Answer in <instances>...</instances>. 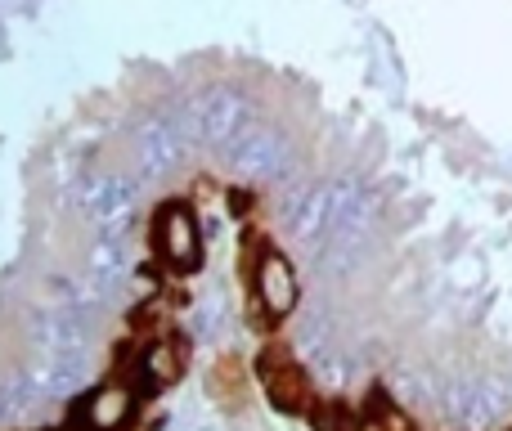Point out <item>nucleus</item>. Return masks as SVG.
<instances>
[{
    "label": "nucleus",
    "instance_id": "1",
    "mask_svg": "<svg viewBox=\"0 0 512 431\" xmlns=\"http://www.w3.org/2000/svg\"><path fill=\"white\" fill-rule=\"evenodd\" d=\"M261 373H265V387H270V396H274V405H283V409H301L306 405V378H301V369L288 360V355H265V364H261Z\"/></svg>",
    "mask_w": 512,
    "mask_h": 431
},
{
    "label": "nucleus",
    "instance_id": "4",
    "mask_svg": "<svg viewBox=\"0 0 512 431\" xmlns=\"http://www.w3.org/2000/svg\"><path fill=\"white\" fill-rule=\"evenodd\" d=\"M167 247L176 256V265H194L198 256V234H194V220L185 212H171L167 216Z\"/></svg>",
    "mask_w": 512,
    "mask_h": 431
},
{
    "label": "nucleus",
    "instance_id": "5",
    "mask_svg": "<svg viewBox=\"0 0 512 431\" xmlns=\"http://www.w3.org/2000/svg\"><path fill=\"white\" fill-rule=\"evenodd\" d=\"M153 373H158V378H176L180 373V360L171 346H158V351H153Z\"/></svg>",
    "mask_w": 512,
    "mask_h": 431
},
{
    "label": "nucleus",
    "instance_id": "2",
    "mask_svg": "<svg viewBox=\"0 0 512 431\" xmlns=\"http://www.w3.org/2000/svg\"><path fill=\"white\" fill-rule=\"evenodd\" d=\"M256 292H261V301H265V310H270V315H288L292 301H297V283H292L288 261L265 256L261 274H256Z\"/></svg>",
    "mask_w": 512,
    "mask_h": 431
},
{
    "label": "nucleus",
    "instance_id": "3",
    "mask_svg": "<svg viewBox=\"0 0 512 431\" xmlns=\"http://www.w3.org/2000/svg\"><path fill=\"white\" fill-rule=\"evenodd\" d=\"M126 409H131V396H126L122 387H108L90 400V423H95L99 431H113L126 418Z\"/></svg>",
    "mask_w": 512,
    "mask_h": 431
},
{
    "label": "nucleus",
    "instance_id": "6",
    "mask_svg": "<svg viewBox=\"0 0 512 431\" xmlns=\"http://www.w3.org/2000/svg\"><path fill=\"white\" fill-rule=\"evenodd\" d=\"M360 431H405V423H400V418H391V414H387V418H378V423H364Z\"/></svg>",
    "mask_w": 512,
    "mask_h": 431
}]
</instances>
